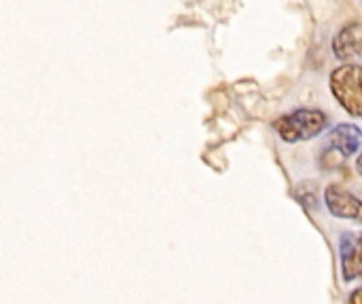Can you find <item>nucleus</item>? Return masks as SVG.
Instances as JSON below:
<instances>
[{
	"label": "nucleus",
	"instance_id": "1",
	"mask_svg": "<svg viewBox=\"0 0 362 304\" xmlns=\"http://www.w3.org/2000/svg\"><path fill=\"white\" fill-rule=\"evenodd\" d=\"M274 131L288 144L305 142L320 135L329 127V116L316 108H299L274 121Z\"/></svg>",
	"mask_w": 362,
	"mask_h": 304
},
{
	"label": "nucleus",
	"instance_id": "4",
	"mask_svg": "<svg viewBox=\"0 0 362 304\" xmlns=\"http://www.w3.org/2000/svg\"><path fill=\"white\" fill-rule=\"evenodd\" d=\"M325 205L335 218L352 220L362 224V199L352 195L339 184H331L325 190Z\"/></svg>",
	"mask_w": 362,
	"mask_h": 304
},
{
	"label": "nucleus",
	"instance_id": "7",
	"mask_svg": "<svg viewBox=\"0 0 362 304\" xmlns=\"http://www.w3.org/2000/svg\"><path fill=\"white\" fill-rule=\"evenodd\" d=\"M348 303H350V304H362V286L358 288V290H354V292L350 294Z\"/></svg>",
	"mask_w": 362,
	"mask_h": 304
},
{
	"label": "nucleus",
	"instance_id": "6",
	"mask_svg": "<svg viewBox=\"0 0 362 304\" xmlns=\"http://www.w3.org/2000/svg\"><path fill=\"white\" fill-rule=\"evenodd\" d=\"M341 275L346 281L362 279V233L346 235L341 241Z\"/></svg>",
	"mask_w": 362,
	"mask_h": 304
},
{
	"label": "nucleus",
	"instance_id": "3",
	"mask_svg": "<svg viewBox=\"0 0 362 304\" xmlns=\"http://www.w3.org/2000/svg\"><path fill=\"white\" fill-rule=\"evenodd\" d=\"M362 144V129L356 125L344 123L337 125L331 133L329 140L322 148V157H320V165L325 169H335L337 165L346 163L354 152H358Z\"/></svg>",
	"mask_w": 362,
	"mask_h": 304
},
{
	"label": "nucleus",
	"instance_id": "8",
	"mask_svg": "<svg viewBox=\"0 0 362 304\" xmlns=\"http://www.w3.org/2000/svg\"><path fill=\"white\" fill-rule=\"evenodd\" d=\"M356 169H358V174L362 176V152H361V157H358V161H356Z\"/></svg>",
	"mask_w": 362,
	"mask_h": 304
},
{
	"label": "nucleus",
	"instance_id": "5",
	"mask_svg": "<svg viewBox=\"0 0 362 304\" xmlns=\"http://www.w3.org/2000/svg\"><path fill=\"white\" fill-rule=\"evenodd\" d=\"M335 57L341 61H354L362 57V23L352 21L339 30V34L333 40Z\"/></svg>",
	"mask_w": 362,
	"mask_h": 304
},
{
	"label": "nucleus",
	"instance_id": "2",
	"mask_svg": "<svg viewBox=\"0 0 362 304\" xmlns=\"http://www.w3.org/2000/svg\"><path fill=\"white\" fill-rule=\"evenodd\" d=\"M331 93L350 116H362V66L344 63L331 72Z\"/></svg>",
	"mask_w": 362,
	"mask_h": 304
}]
</instances>
